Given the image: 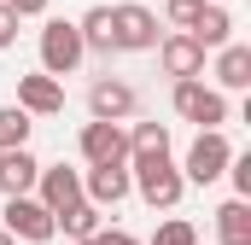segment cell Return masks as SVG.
Instances as JSON below:
<instances>
[{"mask_svg":"<svg viewBox=\"0 0 251 245\" xmlns=\"http://www.w3.org/2000/svg\"><path fill=\"white\" fill-rule=\"evenodd\" d=\"M18 24H24V18L0 0V53H6V47H18Z\"/></svg>","mask_w":251,"mask_h":245,"instance_id":"obj_23","label":"cell"},{"mask_svg":"<svg viewBox=\"0 0 251 245\" xmlns=\"http://www.w3.org/2000/svg\"><path fill=\"white\" fill-rule=\"evenodd\" d=\"M128 181L140 193V204H152V210H176L187 193V175L170 158H128Z\"/></svg>","mask_w":251,"mask_h":245,"instance_id":"obj_1","label":"cell"},{"mask_svg":"<svg viewBox=\"0 0 251 245\" xmlns=\"http://www.w3.org/2000/svg\"><path fill=\"white\" fill-rule=\"evenodd\" d=\"M216 88L222 94H246L251 88V47L246 41H222L216 47Z\"/></svg>","mask_w":251,"mask_h":245,"instance_id":"obj_14","label":"cell"},{"mask_svg":"<svg viewBox=\"0 0 251 245\" xmlns=\"http://www.w3.org/2000/svg\"><path fill=\"white\" fill-rule=\"evenodd\" d=\"M128 193H134L128 164H88V170H82V198H94L100 210H117Z\"/></svg>","mask_w":251,"mask_h":245,"instance_id":"obj_8","label":"cell"},{"mask_svg":"<svg viewBox=\"0 0 251 245\" xmlns=\"http://www.w3.org/2000/svg\"><path fill=\"white\" fill-rule=\"evenodd\" d=\"M111 29H117V53H152L158 47V12L152 6H140V0H123V6H111Z\"/></svg>","mask_w":251,"mask_h":245,"instance_id":"obj_6","label":"cell"},{"mask_svg":"<svg viewBox=\"0 0 251 245\" xmlns=\"http://www.w3.org/2000/svg\"><path fill=\"white\" fill-rule=\"evenodd\" d=\"M228 181H234V198H251V152H234L228 158V170H222Z\"/></svg>","mask_w":251,"mask_h":245,"instance_id":"obj_22","label":"cell"},{"mask_svg":"<svg viewBox=\"0 0 251 245\" xmlns=\"http://www.w3.org/2000/svg\"><path fill=\"white\" fill-rule=\"evenodd\" d=\"M100 222H105V210L94 198H76V204H64L59 216H53V228H64V240H94Z\"/></svg>","mask_w":251,"mask_h":245,"instance_id":"obj_17","label":"cell"},{"mask_svg":"<svg viewBox=\"0 0 251 245\" xmlns=\"http://www.w3.org/2000/svg\"><path fill=\"white\" fill-rule=\"evenodd\" d=\"M170 105H176L181 122H199V128H222L228 122V94L222 88H204L199 76H181L170 88Z\"/></svg>","mask_w":251,"mask_h":245,"instance_id":"obj_2","label":"cell"},{"mask_svg":"<svg viewBox=\"0 0 251 245\" xmlns=\"http://www.w3.org/2000/svg\"><path fill=\"white\" fill-rule=\"evenodd\" d=\"M199 6H204V0H170V24H176V29H187V18L199 12Z\"/></svg>","mask_w":251,"mask_h":245,"instance_id":"obj_24","label":"cell"},{"mask_svg":"<svg viewBox=\"0 0 251 245\" xmlns=\"http://www.w3.org/2000/svg\"><path fill=\"white\" fill-rule=\"evenodd\" d=\"M82 59H88L82 29H76L70 18H47V24H41V70H47V76H76Z\"/></svg>","mask_w":251,"mask_h":245,"instance_id":"obj_3","label":"cell"},{"mask_svg":"<svg viewBox=\"0 0 251 245\" xmlns=\"http://www.w3.org/2000/svg\"><path fill=\"white\" fill-rule=\"evenodd\" d=\"M82 164H128V128L123 122H105V117H94V122H82Z\"/></svg>","mask_w":251,"mask_h":245,"instance_id":"obj_7","label":"cell"},{"mask_svg":"<svg viewBox=\"0 0 251 245\" xmlns=\"http://www.w3.org/2000/svg\"><path fill=\"white\" fill-rule=\"evenodd\" d=\"M35 198L59 216L64 204L82 198V170H70V164H41V175H35Z\"/></svg>","mask_w":251,"mask_h":245,"instance_id":"obj_11","label":"cell"},{"mask_svg":"<svg viewBox=\"0 0 251 245\" xmlns=\"http://www.w3.org/2000/svg\"><path fill=\"white\" fill-rule=\"evenodd\" d=\"M6 6H12L18 18H41V12H47V0H6Z\"/></svg>","mask_w":251,"mask_h":245,"instance_id":"obj_26","label":"cell"},{"mask_svg":"<svg viewBox=\"0 0 251 245\" xmlns=\"http://www.w3.org/2000/svg\"><path fill=\"white\" fill-rule=\"evenodd\" d=\"M88 111L105 117V122H128L140 111V94H134L128 82H117V76H100V82L88 88Z\"/></svg>","mask_w":251,"mask_h":245,"instance_id":"obj_10","label":"cell"},{"mask_svg":"<svg viewBox=\"0 0 251 245\" xmlns=\"http://www.w3.org/2000/svg\"><path fill=\"white\" fill-rule=\"evenodd\" d=\"M94 240H100V245H146V240H134V234H123V228H100Z\"/></svg>","mask_w":251,"mask_h":245,"instance_id":"obj_25","label":"cell"},{"mask_svg":"<svg viewBox=\"0 0 251 245\" xmlns=\"http://www.w3.org/2000/svg\"><path fill=\"white\" fill-rule=\"evenodd\" d=\"M0 216H6L0 228H6L12 240H24V245H47L53 234H59V228H53V210H47L41 198H29V193H12Z\"/></svg>","mask_w":251,"mask_h":245,"instance_id":"obj_5","label":"cell"},{"mask_svg":"<svg viewBox=\"0 0 251 245\" xmlns=\"http://www.w3.org/2000/svg\"><path fill=\"white\" fill-rule=\"evenodd\" d=\"M187 35L204 47V53H216L222 41H234V12H228V6H216V0H204V6L187 18Z\"/></svg>","mask_w":251,"mask_h":245,"instance_id":"obj_13","label":"cell"},{"mask_svg":"<svg viewBox=\"0 0 251 245\" xmlns=\"http://www.w3.org/2000/svg\"><path fill=\"white\" fill-rule=\"evenodd\" d=\"M228 158H234L228 134H222V128H199V140H193L187 158H181V175H187V187H210V181H222Z\"/></svg>","mask_w":251,"mask_h":245,"instance_id":"obj_4","label":"cell"},{"mask_svg":"<svg viewBox=\"0 0 251 245\" xmlns=\"http://www.w3.org/2000/svg\"><path fill=\"white\" fill-rule=\"evenodd\" d=\"M128 158H170V122H134L128 128Z\"/></svg>","mask_w":251,"mask_h":245,"instance_id":"obj_19","label":"cell"},{"mask_svg":"<svg viewBox=\"0 0 251 245\" xmlns=\"http://www.w3.org/2000/svg\"><path fill=\"white\" fill-rule=\"evenodd\" d=\"M70 245H100V240H70Z\"/></svg>","mask_w":251,"mask_h":245,"instance_id":"obj_28","label":"cell"},{"mask_svg":"<svg viewBox=\"0 0 251 245\" xmlns=\"http://www.w3.org/2000/svg\"><path fill=\"white\" fill-rule=\"evenodd\" d=\"M146 245H199V228L181 222V216H164V222H158V234H152Z\"/></svg>","mask_w":251,"mask_h":245,"instance_id":"obj_21","label":"cell"},{"mask_svg":"<svg viewBox=\"0 0 251 245\" xmlns=\"http://www.w3.org/2000/svg\"><path fill=\"white\" fill-rule=\"evenodd\" d=\"M0 245H18V240H12V234H6V228H0Z\"/></svg>","mask_w":251,"mask_h":245,"instance_id":"obj_27","label":"cell"},{"mask_svg":"<svg viewBox=\"0 0 251 245\" xmlns=\"http://www.w3.org/2000/svg\"><path fill=\"white\" fill-rule=\"evenodd\" d=\"M158 64H164V76L170 82H181V76H204V47L193 41L187 29H176V35H158Z\"/></svg>","mask_w":251,"mask_h":245,"instance_id":"obj_9","label":"cell"},{"mask_svg":"<svg viewBox=\"0 0 251 245\" xmlns=\"http://www.w3.org/2000/svg\"><path fill=\"white\" fill-rule=\"evenodd\" d=\"M76 29H82V47H88V53H100V59H111V53H117V29H111V6H88V12L76 18Z\"/></svg>","mask_w":251,"mask_h":245,"instance_id":"obj_16","label":"cell"},{"mask_svg":"<svg viewBox=\"0 0 251 245\" xmlns=\"http://www.w3.org/2000/svg\"><path fill=\"white\" fill-rule=\"evenodd\" d=\"M216 245H251V198H228L216 210Z\"/></svg>","mask_w":251,"mask_h":245,"instance_id":"obj_18","label":"cell"},{"mask_svg":"<svg viewBox=\"0 0 251 245\" xmlns=\"http://www.w3.org/2000/svg\"><path fill=\"white\" fill-rule=\"evenodd\" d=\"M35 175H41V164H35L29 146H6V152H0V193H6V198H12V193H29Z\"/></svg>","mask_w":251,"mask_h":245,"instance_id":"obj_15","label":"cell"},{"mask_svg":"<svg viewBox=\"0 0 251 245\" xmlns=\"http://www.w3.org/2000/svg\"><path fill=\"white\" fill-rule=\"evenodd\" d=\"M18 105H24L29 117H59V111H64V82L47 76V70L18 76Z\"/></svg>","mask_w":251,"mask_h":245,"instance_id":"obj_12","label":"cell"},{"mask_svg":"<svg viewBox=\"0 0 251 245\" xmlns=\"http://www.w3.org/2000/svg\"><path fill=\"white\" fill-rule=\"evenodd\" d=\"M29 128H35V122H29L24 105H0V152H6V146H29Z\"/></svg>","mask_w":251,"mask_h":245,"instance_id":"obj_20","label":"cell"}]
</instances>
